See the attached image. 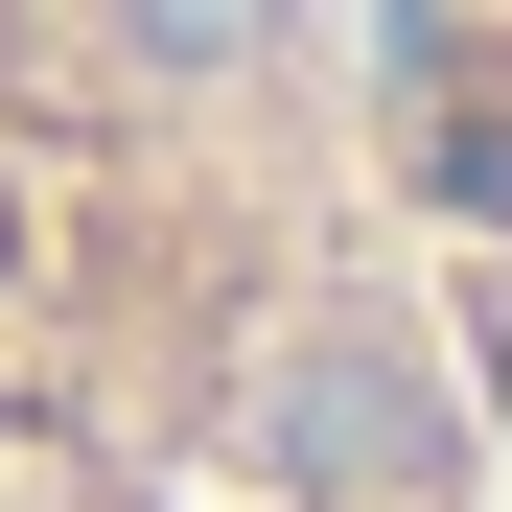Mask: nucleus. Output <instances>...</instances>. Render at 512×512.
<instances>
[{"label": "nucleus", "mask_w": 512, "mask_h": 512, "mask_svg": "<svg viewBox=\"0 0 512 512\" xmlns=\"http://www.w3.org/2000/svg\"><path fill=\"white\" fill-rule=\"evenodd\" d=\"M0 512H512L350 0H0Z\"/></svg>", "instance_id": "obj_1"}]
</instances>
